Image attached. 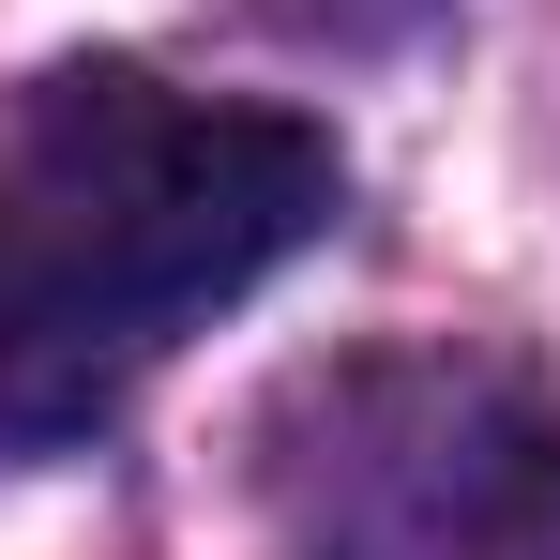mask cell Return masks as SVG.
I'll list each match as a JSON object with an SVG mask.
<instances>
[{
    "label": "cell",
    "instance_id": "1",
    "mask_svg": "<svg viewBox=\"0 0 560 560\" xmlns=\"http://www.w3.org/2000/svg\"><path fill=\"white\" fill-rule=\"evenodd\" d=\"M334 137L167 92L152 61H46L0 92V440H77L183 318L334 228Z\"/></svg>",
    "mask_w": 560,
    "mask_h": 560
},
{
    "label": "cell",
    "instance_id": "2",
    "mask_svg": "<svg viewBox=\"0 0 560 560\" xmlns=\"http://www.w3.org/2000/svg\"><path fill=\"white\" fill-rule=\"evenodd\" d=\"M273 560H560V394L485 349L303 364L258 424Z\"/></svg>",
    "mask_w": 560,
    "mask_h": 560
}]
</instances>
